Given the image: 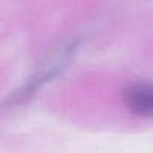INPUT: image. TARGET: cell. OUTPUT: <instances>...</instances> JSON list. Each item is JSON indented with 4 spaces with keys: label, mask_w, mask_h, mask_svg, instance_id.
<instances>
[{
    "label": "cell",
    "mask_w": 153,
    "mask_h": 153,
    "mask_svg": "<svg viewBox=\"0 0 153 153\" xmlns=\"http://www.w3.org/2000/svg\"><path fill=\"white\" fill-rule=\"evenodd\" d=\"M125 107L140 116L153 117V86L147 83H134L123 90Z\"/></svg>",
    "instance_id": "1"
}]
</instances>
